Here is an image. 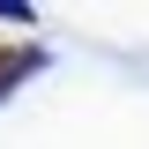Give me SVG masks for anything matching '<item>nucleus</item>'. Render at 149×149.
<instances>
[{"mask_svg": "<svg viewBox=\"0 0 149 149\" xmlns=\"http://www.w3.org/2000/svg\"><path fill=\"white\" fill-rule=\"evenodd\" d=\"M22 67H37V52H0V97H8V82H15Z\"/></svg>", "mask_w": 149, "mask_h": 149, "instance_id": "nucleus-1", "label": "nucleus"}]
</instances>
